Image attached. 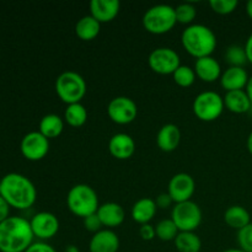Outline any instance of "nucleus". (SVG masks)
I'll return each mask as SVG.
<instances>
[{"label": "nucleus", "instance_id": "f8f14e48", "mask_svg": "<svg viewBox=\"0 0 252 252\" xmlns=\"http://www.w3.org/2000/svg\"><path fill=\"white\" fill-rule=\"evenodd\" d=\"M194 191H196L194 179L186 172L174 175L170 180L169 187H167V193L170 194L175 204L191 201Z\"/></svg>", "mask_w": 252, "mask_h": 252}, {"label": "nucleus", "instance_id": "a211bd4d", "mask_svg": "<svg viewBox=\"0 0 252 252\" xmlns=\"http://www.w3.org/2000/svg\"><path fill=\"white\" fill-rule=\"evenodd\" d=\"M249 74L241 66H229L225 71L221 73L220 85L224 90L235 91V90H245L249 81Z\"/></svg>", "mask_w": 252, "mask_h": 252}, {"label": "nucleus", "instance_id": "a19ab883", "mask_svg": "<svg viewBox=\"0 0 252 252\" xmlns=\"http://www.w3.org/2000/svg\"><path fill=\"white\" fill-rule=\"evenodd\" d=\"M246 145H248V150H249V153H250V154L252 155V130H251L250 134H249V137H248V142H246Z\"/></svg>", "mask_w": 252, "mask_h": 252}, {"label": "nucleus", "instance_id": "b1692460", "mask_svg": "<svg viewBox=\"0 0 252 252\" xmlns=\"http://www.w3.org/2000/svg\"><path fill=\"white\" fill-rule=\"evenodd\" d=\"M64 129V121L61 116L56 113H48L39 121L38 132L43 134L47 139H54L62 134Z\"/></svg>", "mask_w": 252, "mask_h": 252}, {"label": "nucleus", "instance_id": "6ab92c4d", "mask_svg": "<svg viewBox=\"0 0 252 252\" xmlns=\"http://www.w3.org/2000/svg\"><path fill=\"white\" fill-rule=\"evenodd\" d=\"M193 69L197 78L201 79L204 83H214L221 76L220 64L212 56L196 59Z\"/></svg>", "mask_w": 252, "mask_h": 252}, {"label": "nucleus", "instance_id": "20e7f679", "mask_svg": "<svg viewBox=\"0 0 252 252\" xmlns=\"http://www.w3.org/2000/svg\"><path fill=\"white\" fill-rule=\"evenodd\" d=\"M66 206L76 217L86 218L95 214L98 207V197L95 189L85 184H78L69 189L66 194Z\"/></svg>", "mask_w": 252, "mask_h": 252}, {"label": "nucleus", "instance_id": "1a4fd4ad", "mask_svg": "<svg viewBox=\"0 0 252 252\" xmlns=\"http://www.w3.org/2000/svg\"><path fill=\"white\" fill-rule=\"evenodd\" d=\"M148 64L154 73L160 75H170L181 65V59L179 53L172 48L160 47L152 51L148 58Z\"/></svg>", "mask_w": 252, "mask_h": 252}, {"label": "nucleus", "instance_id": "bb28decb", "mask_svg": "<svg viewBox=\"0 0 252 252\" xmlns=\"http://www.w3.org/2000/svg\"><path fill=\"white\" fill-rule=\"evenodd\" d=\"M64 121L73 128L83 127L88 121V110L81 102L68 105L64 111Z\"/></svg>", "mask_w": 252, "mask_h": 252}, {"label": "nucleus", "instance_id": "37998d69", "mask_svg": "<svg viewBox=\"0 0 252 252\" xmlns=\"http://www.w3.org/2000/svg\"><path fill=\"white\" fill-rule=\"evenodd\" d=\"M223 252H245V251L240 250V249H229V250H225Z\"/></svg>", "mask_w": 252, "mask_h": 252}, {"label": "nucleus", "instance_id": "58836bf2", "mask_svg": "<svg viewBox=\"0 0 252 252\" xmlns=\"http://www.w3.org/2000/svg\"><path fill=\"white\" fill-rule=\"evenodd\" d=\"M245 52L246 57H248V62L252 64V33L249 36L248 41L245 43Z\"/></svg>", "mask_w": 252, "mask_h": 252}, {"label": "nucleus", "instance_id": "ea45409f", "mask_svg": "<svg viewBox=\"0 0 252 252\" xmlns=\"http://www.w3.org/2000/svg\"><path fill=\"white\" fill-rule=\"evenodd\" d=\"M245 91H246V94H248L249 98H250V102H251V105H252V75L250 76V78H249L248 85H246Z\"/></svg>", "mask_w": 252, "mask_h": 252}, {"label": "nucleus", "instance_id": "aec40b11", "mask_svg": "<svg viewBox=\"0 0 252 252\" xmlns=\"http://www.w3.org/2000/svg\"><path fill=\"white\" fill-rule=\"evenodd\" d=\"M180 142H181V130L174 123H166L158 132L157 144L162 152H174L179 148Z\"/></svg>", "mask_w": 252, "mask_h": 252}, {"label": "nucleus", "instance_id": "c9c22d12", "mask_svg": "<svg viewBox=\"0 0 252 252\" xmlns=\"http://www.w3.org/2000/svg\"><path fill=\"white\" fill-rule=\"evenodd\" d=\"M25 252H57L56 249L53 246H51L49 244L44 243V241H37L33 243L29 249Z\"/></svg>", "mask_w": 252, "mask_h": 252}, {"label": "nucleus", "instance_id": "f3484780", "mask_svg": "<svg viewBox=\"0 0 252 252\" xmlns=\"http://www.w3.org/2000/svg\"><path fill=\"white\" fill-rule=\"evenodd\" d=\"M120 9L121 2L118 0H93L90 2V15L100 24L113 21Z\"/></svg>", "mask_w": 252, "mask_h": 252}, {"label": "nucleus", "instance_id": "9b49d317", "mask_svg": "<svg viewBox=\"0 0 252 252\" xmlns=\"http://www.w3.org/2000/svg\"><path fill=\"white\" fill-rule=\"evenodd\" d=\"M20 150L25 159L30 161H39L48 154L49 139H47L38 130L30 132L22 138L20 143Z\"/></svg>", "mask_w": 252, "mask_h": 252}, {"label": "nucleus", "instance_id": "423d86ee", "mask_svg": "<svg viewBox=\"0 0 252 252\" xmlns=\"http://www.w3.org/2000/svg\"><path fill=\"white\" fill-rule=\"evenodd\" d=\"M56 93L58 97L66 105L81 102L86 95V81L76 71H64L56 80Z\"/></svg>", "mask_w": 252, "mask_h": 252}, {"label": "nucleus", "instance_id": "6e6552de", "mask_svg": "<svg viewBox=\"0 0 252 252\" xmlns=\"http://www.w3.org/2000/svg\"><path fill=\"white\" fill-rule=\"evenodd\" d=\"M171 219L179 231H194L202 223V211L192 199L176 203L171 211Z\"/></svg>", "mask_w": 252, "mask_h": 252}, {"label": "nucleus", "instance_id": "f704fd0d", "mask_svg": "<svg viewBox=\"0 0 252 252\" xmlns=\"http://www.w3.org/2000/svg\"><path fill=\"white\" fill-rule=\"evenodd\" d=\"M139 235L140 238L144 241H150L157 236L155 233V226H153L152 224H143L139 228Z\"/></svg>", "mask_w": 252, "mask_h": 252}, {"label": "nucleus", "instance_id": "ddd939ff", "mask_svg": "<svg viewBox=\"0 0 252 252\" xmlns=\"http://www.w3.org/2000/svg\"><path fill=\"white\" fill-rule=\"evenodd\" d=\"M34 238L39 240H49L59 231V220L51 212H39L30 220Z\"/></svg>", "mask_w": 252, "mask_h": 252}, {"label": "nucleus", "instance_id": "c756f323", "mask_svg": "<svg viewBox=\"0 0 252 252\" xmlns=\"http://www.w3.org/2000/svg\"><path fill=\"white\" fill-rule=\"evenodd\" d=\"M225 59L230 66H241V68H244V64L248 62L245 47H241L239 44H233V46L228 47L225 52Z\"/></svg>", "mask_w": 252, "mask_h": 252}, {"label": "nucleus", "instance_id": "4c0bfd02", "mask_svg": "<svg viewBox=\"0 0 252 252\" xmlns=\"http://www.w3.org/2000/svg\"><path fill=\"white\" fill-rule=\"evenodd\" d=\"M10 217V206L1 196H0V223L6 220Z\"/></svg>", "mask_w": 252, "mask_h": 252}, {"label": "nucleus", "instance_id": "412c9836", "mask_svg": "<svg viewBox=\"0 0 252 252\" xmlns=\"http://www.w3.org/2000/svg\"><path fill=\"white\" fill-rule=\"evenodd\" d=\"M158 211L157 203H155V199L152 198H140L133 204L132 212H130V216L132 219L135 223L140 224H149L150 220H153V218L155 217Z\"/></svg>", "mask_w": 252, "mask_h": 252}, {"label": "nucleus", "instance_id": "0eeeda50", "mask_svg": "<svg viewBox=\"0 0 252 252\" xmlns=\"http://www.w3.org/2000/svg\"><path fill=\"white\" fill-rule=\"evenodd\" d=\"M193 113L203 122H213L223 113L224 98L216 91H203L193 101Z\"/></svg>", "mask_w": 252, "mask_h": 252}, {"label": "nucleus", "instance_id": "c03bdc74", "mask_svg": "<svg viewBox=\"0 0 252 252\" xmlns=\"http://www.w3.org/2000/svg\"><path fill=\"white\" fill-rule=\"evenodd\" d=\"M66 252H79V250L76 248H74V246H70V248L66 249Z\"/></svg>", "mask_w": 252, "mask_h": 252}, {"label": "nucleus", "instance_id": "4468645a", "mask_svg": "<svg viewBox=\"0 0 252 252\" xmlns=\"http://www.w3.org/2000/svg\"><path fill=\"white\" fill-rule=\"evenodd\" d=\"M108 152L118 160H127L135 153V142L127 133H117L108 142Z\"/></svg>", "mask_w": 252, "mask_h": 252}, {"label": "nucleus", "instance_id": "79ce46f5", "mask_svg": "<svg viewBox=\"0 0 252 252\" xmlns=\"http://www.w3.org/2000/svg\"><path fill=\"white\" fill-rule=\"evenodd\" d=\"M246 12H248L249 17L252 19V0H249V1L246 2Z\"/></svg>", "mask_w": 252, "mask_h": 252}, {"label": "nucleus", "instance_id": "4be33fe9", "mask_svg": "<svg viewBox=\"0 0 252 252\" xmlns=\"http://www.w3.org/2000/svg\"><path fill=\"white\" fill-rule=\"evenodd\" d=\"M224 106L230 112L243 115L251 110L252 105L245 90L228 91L224 96Z\"/></svg>", "mask_w": 252, "mask_h": 252}, {"label": "nucleus", "instance_id": "2f4dec72", "mask_svg": "<svg viewBox=\"0 0 252 252\" xmlns=\"http://www.w3.org/2000/svg\"><path fill=\"white\" fill-rule=\"evenodd\" d=\"M238 0H211L209 6L214 12L219 15H229L238 7Z\"/></svg>", "mask_w": 252, "mask_h": 252}, {"label": "nucleus", "instance_id": "7c9ffc66", "mask_svg": "<svg viewBox=\"0 0 252 252\" xmlns=\"http://www.w3.org/2000/svg\"><path fill=\"white\" fill-rule=\"evenodd\" d=\"M176 12V20L179 24L191 25L197 16V9L191 2H182L175 7Z\"/></svg>", "mask_w": 252, "mask_h": 252}, {"label": "nucleus", "instance_id": "2eb2a0df", "mask_svg": "<svg viewBox=\"0 0 252 252\" xmlns=\"http://www.w3.org/2000/svg\"><path fill=\"white\" fill-rule=\"evenodd\" d=\"M89 250L90 252H117L120 250V238L111 229H102L93 235Z\"/></svg>", "mask_w": 252, "mask_h": 252}, {"label": "nucleus", "instance_id": "72a5a7b5", "mask_svg": "<svg viewBox=\"0 0 252 252\" xmlns=\"http://www.w3.org/2000/svg\"><path fill=\"white\" fill-rule=\"evenodd\" d=\"M84 226L88 231H91V233H97V231L102 230V223H101L100 218L97 217V214H91V216L84 218Z\"/></svg>", "mask_w": 252, "mask_h": 252}, {"label": "nucleus", "instance_id": "5701e85b", "mask_svg": "<svg viewBox=\"0 0 252 252\" xmlns=\"http://www.w3.org/2000/svg\"><path fill=\"white\" fill-rule=\"evenodd\" d=\"M224 221L229 228L239 231L251 223V217L243 206H230L224 212Z\"/></svg>", "mask_w": 252, "mask_h": 252}, {"label": "nucleus", "instance_id": "f03ea898", "mask_svg": "<svg viewBox=\"0 0 252 252\" xmlns=\"http://www.w3.org/2000/svg\"><path fill=\"white\" fill-rule=\"evenodd\" d=\"M33 238L31 224L22 217H9L0 223V252H25Z\"/></svg>", "mask_w": 252, "mask_h": 252}, {"label": "nucleus", "instance_id": "c85d7f7f", "mask_svg": "<svg viewBox=\"0 0 252 252\" xmlns=\"http://www.w3.org/2000/svg\"><path fill=\"white\" fill-rule=\"evenodd\" d=\"M174 81L181 88H189L196 81V73L194 69H192L189 65H180L177 70L172 74Z\"/></svg>", "mask_w": 252, "mask_h": 252}, {"label": "nucleus", "instance_id": "7ed1b4c3", "mask_svg": "<svg viewBox=\"0 0 252 252\" xmlns=\"http://www.w3.org/2000/svg\"><path fill=\"white\" fill-rule=\"evenodd\" d=\"M181 43L189 54L196 59L211 57L217 48V36L208 26L189 25L181 34Z\"/></svg>", "mask_w": 252, "mask_h": 252}, {"label": "nucleus", "instance_id": "a18cd8bd", "mask_svg": "<svg viewBox=\"0 0 252 252\" xmlns=\"http://www.w3.org/2000/svg\"><path fill=\"white\" fill-rule=\"evenodd\" d=\"M0 193H1V180H0Z\"/></svg>", "mask_w": 252, "mask_h": 252}, {"label": "nucleus", "instance_id": "cd10ccee", "mask_svg": "<svg viewBox=\"0 0 252 252\" xmlns=\"http://www.w3.org/2000/svg\"><path fill=\"white\" fill-rule=\"evenodd\" d=\"M155 233H157V238L161 241H174L180 231L176 224L170 218L160 220L155 226Z\"/></svg>", "mask_w": 252, "mask_h": 252}, {"label": "nucleus", "instance_id": "39448f33", "mask_svg": "<svg viewBox=\"0 0 252 252\" xmlns=\"http://www.w3.org/2000/svg\"><path fill=\"white\" fill-rule=\"evenodd\" d=\"M143 26L149 33L164 34L171 31L177 24L175 7L167 4H158L149 7L143 15Z\"/></svg>", "mask_w": 252, "mask_h": 252}, {"label": "nucleus", "instance_id": "393cba45", "mask_svg": "<svg viewBox=\"0 0 252 252\" xmlns=\"http://www.w3.org/2000/svg\"><path fill=\"white\" fill-rule=\"evenodd\" d=\"M101 31V24L91 15L83 16L75 25V33L81 41H93Z\"/></svg>", "mask_w": 252, "mask_h": 252}, {"label": "nucleus", "instance_id": "e433bc0d", "mask_svg": "<svg viewBox=\"0 0 252 252\" xmlns=\"http://www.w3.org/2000/svg\"><path fill=\"white\" fill-rule=\"evenodd\" d=\"M155 203H157L158 208L165 209V208H169V207H171L172 204H174V201H172V198L170 197V194L166 192V193H160L159 196L157 197V199H155Z\"/></svg>", "mask_w": 252, "mask_h": 252}, {"label": "nucleus", "instance_id": "473e14b6", "mask_svg": "<svg viewBox=\"0 0 252 252\" xmlns=\"http://www.w3.org/2000/svg\"><path fill=\"white\" fill-rule=\"evenodd\" d=\"M238 244L240 250L252 252V223L238 231Z\"/></svg>", "mask_w": 252, "mask_h": 252}, {"label": "nucleus", "instance_id": "f257e3e1", "mask_svg": "<svg viewBox=\"0 0 252 252\" xmlns=\"http://www.w3.org/2000/svg\"><path fill=\"white\" fill-rule=\"evenodd\" d=\"M0 196L15 209L31 208L37 199V189L29 177L17 172L5 175L1 179Z\"/></svg>", "mask_w": 252, "mask_h": 252}, {"label": "nucleus", "instance_id": "9d476101", "mask_svg": "<svg viewBox=\"0 0 252 252\" xmlns=\"http://www.w3.org/2000/svg\"><path fill=\"white\" fill-rule=\"evenodd\" d=\"M107 115L117 125H129L137 118L138 106L127 96H117L108 102Z\"/></svg>", "mask_w": 252, "mask_h": 252}, {"label": "nucleus", "instance_id": "a878e982", "mask_svg": "<svg viewBox=\"0 0 252 252\" xmlns=\"http://www.w3.org/2000/svg\"><path fill=\"white\" fill-rule=\"evenodd\" d=\"M174 243L179 252H199L202 249L201 239L194 231H180Z\"/></svg>", "mask_w": 252, "mask_h": 252}, {"label": "nucleus", "instance_id": "dca6fc26", "mask_svg": "<svg viewBox=\"0 0 252 252\" xmlns=\"http://www.w3.org/2000/svg\"><path fill=\"white\" fill-rule=\"evenodd\" d=\"M96 214L100 218L102 226H106L111 230L120 226L126 218V212L123 207L116 202H107V203L101 204Z\"/></svg>", "mask_w": 252, "mask_h": 252}]
</instances>
